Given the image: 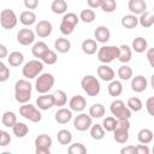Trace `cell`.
<instances>
[{"label":"cell","mask_w":154,"mask_h":154,"mask_svg":"<svg viewBox=\"0 0 154 154\" xmlns=\"http://www.w3.org/2000/svg\"><path fill=\"white\" fill-rule=\"evenodd\" d=\"M48 49H49L48 46H47L43 41H38V42L34 43V46H32V48H31V53H32V55H34L35 58L41 59V58L46 54V52H47Z\"/></svg>","instance_id":"obj_24"},{"label":"cell","mask_w":154,"mask_h":154,"mask_svg":"<svg viewBox=\"0 0 154 154\" xmlns=\"http://www.w3.org/2000/svg\"><path fill=\"white\" fill-rule=\"evenodd\" d=\"M152 153H153V154H154V147H153V149H152Z\"/></svg>","instance_id":"obj_59"},{"label":"cell","mask_w":154,"mask_h":154,"mask_svg":"<svg viewBox=\"0 0 154 154\" xmlns=\"http://www.w3.org/2000/svg\"><path fill=\"white\" fill-rule=\"evenodd\" d=\"M105 112L106 109L102 103H94L89 108V116L91 118H102L105 116Z\"/></svg>","instance_id":"obj_35"},{"label":"cell","mask_w":154,"mask_h":154,"mask_svg":"<svg viewBox=\"0 0 154 154\" xmlns=\"http://www.w3.org/2000/svg\"><path fill=\"white\" fill-rule=\"evenodd\" d=\"M54 82H55V79H54V76H53L52 73H48V72L41 73V75L37 77L36 83H35L36 91H37L38 94H41V95L47 94V93L53 88Z\"/></svg>","instance_id":"obj_6"},{"label":"cell","mask_w":154,"mask_h":154,"mask_svg":"<svg viewBox=\"0 0 154 154\" xmlns=\"http://www.w3.org/2000/svg\"><path fill=\"white\" fill-rule=\"evenodd\" d=\"M82 51L84 54L87 55H93L95 54L97 51H99V47H97V42L93 38H87L82 42Z\"/></svg>","instance_id":"obj_21"},{"label":"cell","mask_w":154,"mask_h":154,"mask_svg":"<svg viewBox=\"0 0 154 154\" xmlns=\"http://www.w3.org/2000/svg\"><path fill=\"white\" fill-rule=\"evenodd\" d=\"M129 129H130V122L129 119H118L117 128L113 131V138L116 142L124 144L129 140Z\"/></svg>","instance_id":"obj_5"},{"label":"cell","mask_w":154,"mask_h":154,"mask_svg":"<svg viewBox=\"0 0 154 154\" xmlns=\"http://www.w3.org/2000/svg\"><path fill=\"white\" fill-rule=\"evenodd\" d=\"M147 85H148V82H147L146 77L142 75H137V76L132 77V79H131V89L135 93L144 91L147 89Z\"/></svg>","instance_id":"obj_16"},{"label":"cell","mask_w":154,"mask_h":154,"mask_svg":"<svg viewBox=\"0 0 154 154\" xmlns=\"http://www.w3.org/2000/svg\"><path fill=\"white\" fill-rule=\"evenodd\" d=\"M120 55V48L117 46H102L97 51V60L102 64L112 63L113 60L118 59Z\"/></svg>","instance_id":"obj_2"},{"label":"cell","mask_w":154,"mask_h":154,"mask_svg":"<svg viewBox=\"0 0 154 154\" xmlns=\"http://www.w3.org/2000/svg\"><path fill=\"white\" fill-rule=\"evenodd\" d=\"M17 41L22 46H29L35 41V32L29 28H23L17 32Z\"/></svg>","instance_id":"obj_12"},{"label":"cell","mask_w":154,"mask_h":154,"mask_svg":"<svg viewBox=\"0 0 154 154\" xmlns=\"http://www.w3.org/2000/svg\"><path fill=\"white\" fill-rule=\"evenodd\" d=\"M24 6L28 10H35L38 6V1L37 0H24Z\"/></svg>","instance_id":"obj_51"},{"label":"cell","mask_w":154,"mask_h":154,"mask_svg":"<svg viewBox=\"0 0 154 154\" xmlns=\"http://www.w3.org/2000/svg\"><path fill=\"white\" fill-rule=\"evenodd\" d=\"M73 126L78 131H87L88 129H90L93 126L91 117L87 113H79L73 119Z\"/></svg>","instance_id":"obj_11"},{"label":"cell","mask_w":154,"mask_h":154,"mask_svg":"<svg viewBox=\"0 0 154 154\" xmlns=\"http://www.w3.org/2000/svg\"><path fill=\"white\" fill-rule=\"evenodd\" d=\"M36 106L38 107V109L41 111H47L49 108H52L54 106V97H53V94H43V95H40L37 99H36Z\"/></svg>","instance_id":"obj_14"},{"label":"cell","mask_w":154,"mask_h":154,"mask_svg":"<svg viewBox=\"0 0 154 154\" xmlns=\"http://www.w3.org/2000/svg\"><path fill=\"white\" fill-rule=\"evenodd\" d=\"M136 53H143L144 51H147V48H148V42H147V40L144 38V37H141V36H138V37H136V38H134V41H132V47H131Z\"/></svg>","instance_id":"obj_28"},{"label":"cell","mask_w":154,"mask_h":154,"mask_svg":"<svg viewBox=\"0 0 154 154\" xmlns=\"http://www.w3.org/2000/svg\"><path fill=\"white\" fill-rule=\"evenodd\" d=\"M54 48L59 52V53H67L70 49H71V42L65 38V37H58L54 42Z\"/></svg>","instance_id":"obj_22"},{"label":"cell","mask_w":154,"mask_h":154,"mask_svg":"<svg viewBox=\"0 0 154 154\" xmlns=\"http://www.w3.org/2000/svg\"><path fill=\"white\" fill-rule=\"evenodd\" d=\"M150 149L147 144H138L135 148V154H149Z\"/></svg>","instance_id":"obj_50"},{"label":"cell","mask_w":154,"mask_h":154,"mask_svg":"<svg viewBox=\"0 0 154 154\" xmlns=\"http://www.w3.org/2000/svg\"><path fill=\"white\" fill-rule=\"evenodd\" d=\"M120 23L125 29H134L138 24V18L135 14H126L122 18Z\"/></svg>","instance_id":"obj_30"},{"label":"cell","mask_w":154,"mask_h":154,"mask_svg":"<svg viewBox=\"0 0 154 154\" xmlns=\"http://www.w3.org/2000/svg\"><path fill=\"white\" fill-rule=\"evenodd\" d=\"M126 106L129 107V109L131 112H140L142 109V107H143V103L138 97L134 96V97H129Z\"/></svg>","instance_id":"obj_41"},{"label":"cell","mask_w":154,"mask_h":154,"mask_svg":"<svg viewBox=\"0 0 154 154\" xmlns=\"http://www.w3.org/2000/svg\"><path fill=\"white\" fill-rule=\"evenodd\" d=\"M53 97H54V106L61 107V106H65L67 102V96L64 90H57L53 94Z\"/></svg>","instance_id":"obj_39"},{"label":"cell","mask_w":154,"mask_h":154,"mask_svg":"<svg viewBox=\"0 0 154 154\" xmlns=\"http://www.w3.org/2000/svg\"><path fill=\"white\" fill-rule=\"evenodd\" d=\"M128 8L132 14H142L147 10V4L143 0H130L128 2Z\"/></svg>","instance_id":"obj_18"},{"label":"cell","mask_w":154,"mask_h":154,"mask_svg":"<svg viewBox=\"0 0 154 154\" xmlns=\"http://www.w3.org/2000/svg\"><path fill=\"white\" fill-rule=\"evenodd\" d=\"M12 130H13V134L16 135V137H19V138L24 137V136L29 132L28 125H25V124L22 123V122H18V123L12 128Z\"/></svg>","instance_id":"obj_42"},{"label":"cell","mask_w":154,"mask_h":154,"mask_svg":"<svg viewBox=\"0 0 154 154\" xmlns=\"http://www.w3.org/2000/svg\"><path fill=\"white\" fill-rule=\"evenodd\" d=\"M17 16L16 13L13 12V10H10V8H5L1 11L0 13V24L2 26V29H13L16 25H17Z\"/></svg>","instance_id":"obj_10"},{"label":"cell","mask_w":154,"mask_h":154,"mask_svg":"<svg viewBox=\"0 0 154 154\" xmlns=\"http://www.w3.org/2000/svg\"><path fill=\"white\" fill-rule=\"evenodd\" d=\"M135 146H125L120 149V154H135Z\"/></svg>","instance_id":"obj_54"},{"label":"cell","mask_w":154,"mask_h":154,"mask_svg":"<svg viewBox=\"0 0 154 154\" xmlns=\"http://www.w3.org/2000/svg\"><path fill=\"white\" fill-rule=\"evenodd\" d=\"M108 94L111 96H119L122 93H123V84L119 82V81H112L109 84H108Z\"/></svg>","instance_id":"obj_36"},{"label":"cell","mask_w":154,"mask_h":154,"mask_svg":"<svg viewBox=\"0 0 154 154\" xmlns=\"http://www.w3.org/2000/svg\"><path fill=\"white\" fill-rule=\"evenodd\" d=\"M0 154H12L11 152H2V153H0Z\"/></svg>","instance_id":"obj_58"},{"label":"cell","mask_w":154,"mask_h":154,"mask_svg":"<svg viewBox=\"0 0 154 154\" xmlns=\"http://www.w3.org/2000/svg\"><path fill=\"white\" fill-rule=\"evenodd\" d=\"M117 8V2L114 0H103L102 2V6H101V10L106 13H111L113 12L114 10Z\"/></svg>","instance_id":"obj_46"},{"label":"cell","mask_w":154,"mask_h":154,"mask_svg":"<svg viewBox=\"0 0 154 154\" xmlns=\"http://www.w3.org/2000/svg\"><path fill=\"white\" fill-rule=\"evenodd\" d=\"M52 30H53L52 23L48 20H40L35 26V34L41 38L48 37L52 34Z\"/></svg>","instance_id":"obj_13"},{"label":"cell","mask_w":154,"mask_h":154,"mask_svg":"<svg viewBox=\"0 0 154 154\" xmlns=\"http://www.w3.org/2000/svg\"><path fill=\"white\" fill-rule=\"evenodd\" d=\"M1 123L6 128H13L18 122H17V116L16 113L11 112V111H6L4 112L2 117H1Z\"/></svg>","instance_id":"obj_25"},{"label":"cell","mask_w":154,"mask_h":154,"mask_svg":"<svg viewBox=\"0 0 154 154\" xmlns=\"http://www.w3.org/2000/svg\"><path fill=\"white\" fill-rule=\"evenodd\" d=\"M97 76H99L102 81L111 83L112 81H114L116 73H114V71H113L112 67H109V66L106 65V64H102V65H100V66L97 67Z\"/></svg>","instance_id":"obj_15"},{"label":"cell","mask_w":154,"mask_h":154,"mask_svg":"<svg viewBox=\"0 0 154 154\" xmlns=\"http://www.w3.org/2000/svg\"><path fill=\"white\" fill-rule=\"evenodd\" d=\"M10 142H11V136H10V134L6 132V131H4V130H1V131H0V146H1V147H5V146L10 144Z\"/></svg>","instance_id":"obj_48"},{"label":"cell","mask_w":154,"mask_h":154,"mask_svg":"<svg viewBox=\"0 0 154 154\" xmlns=\"http://www.w3.org/2000/svg\"><path fill=\"white\" fill-rule=\"evenodd\" d=\"M117 123H118V119L114 118L113 116L106 117L103 119V122H102V128L108 132H113L116 130V128H117Z\"/></svg>","instance_id":"obj_40"},{"label":"cell","mask_w":154,"mask_h":154,"mask_svg":"<svg viewBox=\"0 0 154 154\" xmlns=\"http://www.w3.org/2000/svg\"><path fill=\"white\" fill-rule=\"evenodd\" d=\"M150 84H152V87H153V89H154V73H153L152 77H150Z\"/></svg>","instance_id":"obj_57"},{"label":"cell","mask_w":154,"mask_h":154,"mask_svg":"<svg viewBox=\"0 0 154 154\" xmlns=\"http://www.w3.org/2000/svg\"><path fill=\"white\" fill-rule=\"evenodd\" d=\"M67 154H87V148L84 144L76 142L69 146Z\"/></svg>","instance_id":"obj_44"},{"label":"cell","mask_w":154,"mask_h":154,"mask_svg":"<svg viewBox=\"0 0 154 154\" xmlns=\"http://www.w3.org/2000/svg\"><path fill=\"white\" fill-rule=\"evenodd\" d=\"M7 61H8V64H10L11 66H13V67L20 66V65L23 64V61H24V55H23L20 52L14 51V52H12V53L8 54Z\"/></svg>","instance_id":"obj_29"},{"label":"cell","mask_w":154,"mask_h":154,"mask_svg":"<svg viewBox=\"0 0 154 154\" xmlns=\"http://www.w3.org/2000/svg\"><path fill=\"white\" fill-rule=\"evenodd\" d=\"M79 22V17L73 13V12H69V13H65L63 19H61V23H60V32L65 36H69L73 32L76 25L78 24Z\"/></svg>","instance_id":"obj_4"},{"label":"cell","mask_w":154,"mask_h":154,"mask_svg":"<svg viewBox=\"0 0 154 154\" xmlns=\"http://www.w3.org/2000/svg\"><path fill=\"white\" fill-rule=\"evenodd\" d=\"M69 106H70V109L71 111L82 112L87 107V100L82 95H75V96L71 97V100L69 102Z\"/></svg>","instance_id":"obj_17"},{"label":"cell","mask_w":154,"mask_h":154,"mask_svg":"<svg viewBox=\"0 0 154 154\" xmlns=\"http://www.w3.org/2000/svg\"><path fill=\"white\" fill-rule=\"evenodd\" d=\"M57 138H58V142H59L60 144L67 146V144H70L71 141H72V134H71L69 130H66V129H61V130L58 131Z\"/></svg>","instance_id":"obj_32"},{"label":"cell","mask_w":154,"mask_h":154,"mask_svg":"<svg viewBox=\"0 0 154 154\" xmlns=\"http://www.w3.org/2000/svg\"><path fill=\"white\" fill-rule=\"evenodd\" d=\"M109 111L113 114V117L117 119H130L131 117V111L129 109L128 106H125L123 100L112 101L109 106Z\"/></svg>","instance_id":"obj_8"},{"label":"cell","mask_w":154,"mask_h":154,"mask_svg":"<svg viewBox=\"0 0 154 154\" xmlns=\"http://www.w3.org/2000/svg\"><path fill=\"white\" fill-rule=\"evenodd\" d=\"M8 77H10V70H8V67L1 61V63H0V81H1V82H5V81L8 79Z\"/></svg>","instance_id":"obj_47"},{"label":"cell","mask_w":154,"mask_h":154,"mask_svg":"<svg viewBox=\"0 0 154 154\" xmlns=\"http://www.w3.org/2000/svg\"><path fill=\"white\" fill-rule=\"evenodd\" d=\"M94 37L96 38V42H100V43H106L109 37H111V31L107 26L105 25H100L95 29L94 31Z\"/></svg>","instance_id":"obj_19"},{"label":"cell","mask_w":154,"mask_h":154,"mask_svg":"<svg viewBox=\"0 0 154 154\" xmlns=\"http://www.w3.org/2000/svg\"><path fill=\"white\" fill-rule=\"evenodd\" d=\"M118 77L122 79V81H128L132 77V69L128 65H122L119 69H118Z\"/></svg>","instance_id":"obj_43"},{"label":"cell","mask_w":154,"mask_h":154,"mask_svg":"<svg viewBox=\"0 0 154 154\" xmlns=\"http://www.w3.org/2000/svg\"><path fill=\"white\" fill-rule=\"evenodd\" d=\"M6 55H7V48H6V46L5 45H0V59H4V58H6Z\"/></svg>","instance_id":"obj_55"},{"label":"cell","mask_w":154,"mask_h":154,"mask_svg":"<svg viewBox=\"0 0 154 154\" xmlns=\"http://www.w3.org/2000/svg\"><path fill=\"white\" fill-rule=\"evenodd\" d=\"M35 20H36V14L32 11H23L19 16V22L25 26L32 25Z\"/></svg>","instance_id":"obj_26"},{"label":"cell","mask_w":154,"mask_h":154,"mask_svg":"<svg viewBox=\"0 0 154 154\" xmlns=\"http://www.w3.org/2000/svg\"><path fill=\"white\" fill-rule=\"evenodd\" d=\"M153 137H154L153 131L149 130V129H146V128L144 129H141L138 131V134H137V138H138V142L141 144H148V143H150L153 141Z\"/></svg>","instance_id":"obj_27"},{"label":"cell","mask_w":154,"mask_h":154,"mask_svg":"<svg viewBox=\"0 0 154 154\" xmlns=\"http://www.w3.org/2000/svg\"><path fill=\"white\" fill-rule=\"evenodd\" d=\"M102 2L103 0H88L87 4L89 6V8H97V7H101L102 6Z\"/></svg>","instance_id":"obj_52"},{"label":"cell","mask_w":154,"mask_h":154,"mask_svg":"<svg viewBox=\"0 0 154 154\" xmlns=\"http://www.w3.org/2000/svg\"><path fill=\"white\" fill-rule=\"evenodd\" d=\"M146 108H147V112L152 117H154V96H150V97L147 99V101H146Z\"/></svg>","instance_id":"obj_49"},{"label":"cell","mask_w":154,"mask_h":154,"mask_svg":"<svg viewBox=\"0 0 154 154\" xmlns=\"http://www.w3.org/2000/svg\"><path fill=\"white\" fill-rule=\"evenodd\" d=\"M35 147L36 148H46L51 149L52 147V138L47 134H41L35 138Z\"/></svg>","instance_id":"obj_23"},{"label":"cell","mask_w":154,"mask_h":154,"mask_svg":"<svg viewBox=\"0 0 154 154\" xmlns=\"http://www.w3.org/2000/svg\"><path fill=\"white\" fill-rule=\"evenodd\" d=\"M90 136L91 138L96 140V141H100L105 137V129L102 128V125L100 124H95L90 128Z\"/></svg>","instance_id":"obj_38"},{"label":"cell","mask_w":154,"mask_h":154,"mask_svg":"<svg viewBox=\"0 0 154 154\" xmlns=\"http://www.w3.org/2000/svg\"><path fill=\"white\" fill-rule=\"evenodd\" d=\"M36 154H51V149H46V148H36L35 149Z\"/></svg>","instance_id":"obj_56"},{"label":"cell","mask_w":154,"mask_h":154,"mask_svg":"<svg viewBox=\"0 0 154 154\" xmlns=\"http://www.w3.org/2000/svg\"><path fill=\"white\" fill-rule=\"evenodd\" d=\"M54 118H55V122L58 124H66L72 118V111L71 109H67V108H59L55 112Z\"/></svg>","instance_id":"obj_20"},{"label":"cell","mask_w":154,"mask_h":154,"mask_svg":"<svg viewBox=\"0 0 154 154\" xmlns=\"http://www.w3.org/2000/svg\"><path fill=\"white\" fill-rule=\"evenodd\" d=\"M81 87L88 96H97L101 90L99 79L93 75H85L81 81Z\"/></svg>","instance_id":"obj_3"},{"label":"cell","mask_w":154,"mask_h":154,"mask_svg":"<svg viewBox=\"0 0 154 154\" xmlns=\"http://www.w3.org/2000/svg\"><path fill=\"white\" fill-rule=\"evenodd\" d=\"M51 10L55 14H64L67 11V2L65 0H54L51 5Z\"/></svg>","instance_id":"obj_31"},{"label":"cell","mask_w":154,"mask_h":154,"mask_svg":"<svg viewBox=\"0 0 154 154\" xmlns=\"http://www.w3.org/2000/svg\"><path fill=\"white\" fill-rule=\"evenodd\" d=\"M57 60H58V57H57L55 52H53L52 49H48L46 52V54L41 58V61L43 64H47V65H54L57 63Z\"/></svg>","instance_id":"obj_45"},{"label":"cell","mask_w":154,"mask_h":154,"mask_svg":"<svg viewBox=\"0 0 154 154\" xmlns=\"http://www.w3.org/2000/svg\"><path fill=\"white\" fill-rule=\"evenodd\" d=\"M96 18V14L94 12V10L91 8H85V10H82L81 13H79V19L84 23H93Z\"/></svg>","instance_id":"obj_37"},{"label":"cell","mask_w":154,"mask_h":154,"mask_svg":"<svg viewBox=\"0 0 154 154\" xmlns=\"http://www.w3.org/2000/svg\"><path fill=\"white\" fill-rule=\"evenodd\" d=\"M147 59L149 61V65L154 69V48H149L147 51Z\"/></svg>","instance_id":"obj_53"},{"label":"cell","mask_w":154,"mask_h":154,"mask_svg":"<svg viewBox=\"0 0 154 154\" xmlns=\"http://www.w3.org/2000/svg\"><path fill=\"white\" fill-rule=\"evenodd\" d=\"M19 114L23 118H25L32 123H40L42 119L41 112L34 105H30V103H25V105L20 106L19 107Z\"/></svg>","instance_id":"obj_9"},{"label":"cell","mask_w":154,"mask_h":154,"mask_svg":"<svg viewBox=\"0 0 154 154\" xmlns=\"http://www.w3.org/2000/svg\"><path fill=\"white\" fill-rule=\"evenodd\" d=\"M119 48H120V55H119L118 60H119L120 63H123V64L126 65V63H129V61L131 60L132 51H131V48H130L129 46H126V45H122Z\"/></svg>","instance_id":"obj_33"},{"label":"cell","mask_w":154,"mask_h":154,"mask_svg":"<svg viewBox=\"0 0 154 154\" xmlns=\"http://www.w3.org/2000/svg\"><path fill=\"white\" fill-rule=\"evenodd\" d=\"M31 90L32 85L29 82V79H18L14 84V99L17 102L25 105L30 97H31Z\"/></svg>","instance_id":"obj_1"},{"label":"cell","mask_w":154,"mask_h":154,"mask_svg":"<svg viewBox=\"0 0 154 154\" xmlns=\"http://www.w3.org/2000/svg\"><path fill=\"white\" fill-rule=\"evenodd\" d=\"M43 70V63L40 60H29L22 69V73L25 77V79H32L37 76Z\"/></svg>","instance_id":"obj_7"},{"label":"cell","mask_w":154,"mask_h":154,"mask_svg":"<svg viewBox=\"0 0 154 154\" xmlns=\"http://www.w3.org/2000/svg\"><path fill=\"white\" fill-rule=\"evenodd\" d=\"M138 23L143 26V28H150L154 24V14L152 12L146 11L144 13H142L138 18Z\"/></svg>","instance_id":"obj_34"}]
</instances>
